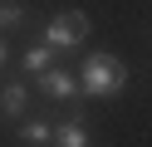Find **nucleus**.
Segmentation results:
<instances>
[{
	"label": "nucleus",
	"instance_id": "39448f33",
	"mask_svg": "<svg viewBox=\"0 0 152 147\" xmlns=\"http://www.w3.org/2000/svg\"><path fill=\"white\" fill-rule=\"evenodd\" d=\"M25 108H30V93H25V83H10L5 93H0V113H5V118H20Z\"/></svg>",
	"mask_w": 152,
	"mask_h": 147
},
{
	"label": "nucleus",
	"instance_id": "1a4fd4ad",
	"mask_svg": "<svg viewBox=\"0 0 152 147\" xmlns=\"http://www.w3.org/2000/svg\"><path fill=\"white\" fill-rule=\"evenodd\" d=\"M0 59H5V39H0Z\"/></svg>",
	"mask_w": 152,
	"mask_h": 147
},
{
	"label": "nucleus",
	"instance_id": "20e7f679",
	"mask_svg": "<svg viewBox=\"0 0 152 147\" xmlns=\"http://www.w3.org/2000/svg\"><path fill=\"white\" fill-rule=\"evenodd\" d=\"M49 147H93V142H88V127L83 123H59L54 137H49Z\"/></svg>",
	"mask_w": 152,
	"mask_h": 147
},
{
	"label": "nucleus",
	"instance_id": "f03ea898",
	"mask_svg": "<svg viewBox=\"0 0 152 147\" xmlns=\"http://www.w3.org/2000/svg\"><path fill=\"white\" fill-rule=\"evenodd\" d=\"M93 20L83 15V10H59V15L49 20V29H44V44L49 49H79L83 39H88Z\"/></svg>",
	"mask_w": 152,
	"mask_h": 147
},
{
	"label": "nucleus",
	"instance_id": "423d86ee",
	"mask_svg": "<svg viewBox=\"0 0 152 147\" xmlns=\"http://www.w3.org/2000/svg\"><path fill=\"white\" fill-rule=\"evenodd\" d=\"M20 64H25V74H44V69H54V49H49V44H34Z\"/></svg>",
	"mask_w": 152,
	"mask_h": 147
},
{
	"label": "nucleus",
	"instance_id": "7ed1b4c3",
	"mask_svg": "<svg viewBox=\"0 0 152 147\" xmlns=\"http://www.w3.org/2000/svg\"><path fill=\"white\" fill-rule=\"evenodd\" d=\"M39 83H44V93H49V98H74V93H79V78L64 74V69H44Z\"/></svg>",
	"mask_w": 152,
	"mask_h": 147
},
{
	"label": "nucleus",
	"instance_id": "6e6552de",
	"mask_svg": "<svg viewBox=\"0 0 152 147\" xmlns=\"http://www.w3.org/2000/svg\"><path fill=\"white\" fill-rule=\"evenodd\" d=\"M20 20H25V5H20V0H0V29L20 25Z\"/></svg>",
	"mask_w": 152,
	"mask_h": 147
},
{
	"label": "nucleus",
	"instance_id": "0eeeda50",
	"mask_svg": "<svg viewBox=\"0 0 152 147\" xmlns=\"http://www.w3.org/2000/svg\"><path fill=\"white\" fill-rule=\"evenodd\" d=\"M49 137H54L49 123H25V127H20V142H25V147H49Z\"/></svg>",
	"mask_w": 152,
	"mask_h": 147
},
{
	"label": "nucleus",
	"instance_id": "f257e3e1",
	"mask_svg": "<svg viewBox=\"0 0 152 147\" xmlns=\"http://www.w3.org/2000/svg\"><path fill=\"white\" fill-rule=\"evenodd\" d=\"M123 83H128V69H123V59H113V54H93L88 64H83V78H79V88L88 98H108V93H118Z\"/></svg>",
	"mask_w": 152,
	"mask_h": 147
}]
</instances>
